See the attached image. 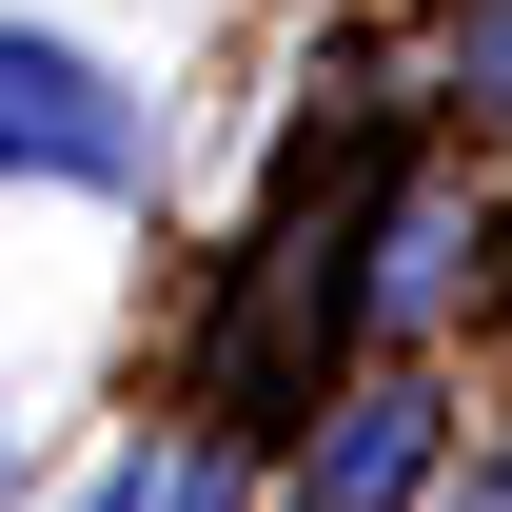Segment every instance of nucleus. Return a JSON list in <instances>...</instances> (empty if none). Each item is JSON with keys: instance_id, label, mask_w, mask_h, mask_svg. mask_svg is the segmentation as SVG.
Returning a JSON list of instances; mask_svg holds the SVG:
<instances>
[{"instance_id": "4", "label": "nucleus", "mask_w": 512, "mask_h": 512, "mask_svg": "<svg viewBox=\"0 0 512 512\" xmlns=\"http://www.w3.org/2000/svg\"><path fill=\"white\" fill-rule=\"evenodd\" d=\"M473 512H512V473H493V493H473Z\"/></svg>"}, {"instance_id": "2", "label": "nucleus", "mask_w": 512, "mask_h": 512, "mask_svg": "<svg viewBox=\"0 0 512 512\" xmlns=\"http://www.w3.org/2000/svg\"><path fill=\"white\" fill-rule=\"evenodd\" d=\"M414 473H434V394L394 375V394H355V414H335V453L296 473V512H394Z\"/></svg>"}, {"instance_id": "3", "label": "nucleus", "mask_w": 512, "mask_h": 512, "mask_svg": "<svg viewBox=\"0 0 512 512\" xmlns=\"http://www.w3.org/2000/svg\"><path fill=\"white\" fill-rule=\"evenodd\" d=\"M138 493H158V473H99V493H79V512H138Z\"/></svg>"}, {"instance_id": "1", "label": "nucleus", "mask_w": 512, "mask_h": 512, "mask_svg": "<svg viewBox=\"0 0 512 512\" xmlns=\"http://www.w3.org/2000/svg\"><path fill=\"white\" fill-rule=\"evenodd\" d=\"M0 178H79V197L138 178V99L79 40H40V20H0Z\"/></svg>"}]
</instances>
